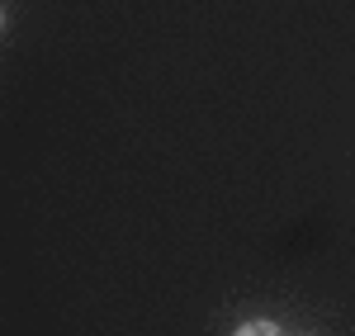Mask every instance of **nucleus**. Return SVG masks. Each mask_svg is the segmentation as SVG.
<instances>
[{
  "label": "nucleus",
  "mask_w": 355,
  "mask_h": 336,
  "mask_svg": "<svg viewBox=\"0 0 355 336\" xmlns=\"http://www.w3.org/2000/svg\"><path fill=\"white\" fill-rule=\"evenodd\" d=\"M237 336H279V332H275L270 322H251V327H242Z\"/></svg>",
  "instance_id": "obj_1"
}]
</instances>
